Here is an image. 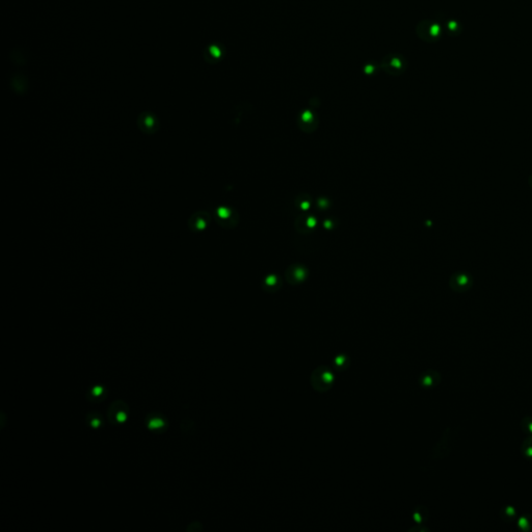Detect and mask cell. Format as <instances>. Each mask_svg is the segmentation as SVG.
I'll use <instances>...</instances> for the list:
<instances>
[{"label": "cell", "mask_w": 532, "mask_h": 532, "mask_svg": "<svg viewBox=\"0 0 532 532\" xmlns=\"http://www.w3.org/2000/svg\"><path fill=\"white\" fill-rule=\"evenodd\" d=\"M499 517L501 518L502 521L505 523H512L514 521H517L518 519V512L513 505H504L501 507L499 512Z\"/></svg>", "instance_id": "cell-9"}, {"label": "cell", "mask_w": 532, "mask_h": 532, "mask_svg": "<svg viewBox=\"0 0 532 532\" xmlns=\"http://www.w3.org/2000/svg\"><path fill=\"white\" fill-rule=\"evenodd\" d=\"M166 422L160 417H151L148 421V427L150 429H160L165 427Z\"/></svg>", "instance_id": "cell-16"}, {"label": "cell", "mask_w": 532, "mask_h": 532, "mask_svg": "<svg viewBox=\"0 0 532 532\" xmlns=\"http://www.w3.org/2000/svg\"><path fill=\"white\" fill-rule=\"evenodd\" d=\"M428 510L426 506H423V505H420V506H417L414 514H413V518H414V521L417 522L418 524L417 525H423V523L428 519Z\"/></svg>", "instance_id": "cell-13"}, {"label": "cell", "mask_w": 532, "mask_h": 532, "mask_svg": "<svg viewBox=\"0 0 532 532\" xmlns=\"http://www.w3.org/2000/svg\"><path fill=\"white\" fill-rule=\"evenodd\" d=\"M88 424L92 427H98L102 424V421H101V418L99 416H95V415H89L88 416Z\"/></svg>", "instance_id": "cell-18"}, {"label": "cell", "mask_w": 532, "mask_h": 532, "mask_svg": "<svg viewBox=\"0 0 532 532\" xmlns=\"http://www.w3.org/2000/svg\"><path fill=\"white\" fill-rule=\"evenodd\" d=\"M441 374L436 370L429 369L421 373L419 378V383L424 388H434L439 386L441 383Z\"/></svg>", "instance_id": "cell-7"}, {"label": "cell", "mask_w": 532, "mask_h": 532, "mask_svg": "<svg viewBox=\"0 0 532 532\" xmlns=\"http://www.w3.org/2000/svg\"><path fill=\"white\" fill-rule=\"evenodd\" d=\"M520 449H521L522 455L525 458L532 460V434L531 435H527L525 437L524 441L521 444V448Z\"/></svg>", "instance_id": "cell-12"}, {"label": "cell", "mask_w": 532, "mask_h": 532, "mask_svg": "<svg viewBox=\"0 0 532 532\" xmlns=\"http://www.w3.org/2000/svg\"><path fill=\"white\" fill-rule=\"evenodd\" d=\"M89 394H90V396H88V399L94 401V400L98 399V398H104L105 391H104V389L102 387L97 386V387H94L91 389V391H89Z\"/></svg>", "instance_id": "cell-17"}, {"label": "cell", "mask_w": 532, "mask_h": 532, "mask_svg": "<svg viewBox=\"0 0 532 532\" xmlns=\"http://www.w3.org/2000/svg\"><path fill=\"white\" fill-rule=\"evenodd\" d=\"M335 381L332 370L327 366H318L311 374V386L317 392L329 391Z\"/></svg>", "instance_id": "cell-2"}, {"label": "cell", "mask_w": 532, "mask_h": 532, "mask_svg": "<svg viewBox=\"0 0 532 532\" xmlns=\"http://www.w3.org/2000/svg\"><path fill=\"white\" fill-rule=\"evenodd\" d=\"M417 35L419 38L425 42H434L441 36V27L429 20H424L420 22L417 26Z\"/></svg>", "instance_id": "cell-4"}, {"label": "cell", "mask_w": 532, "mask_h": 532, "mask_svg": "<svg viewBox=\"0 0 532 532\" xmlns=\"http://www.w3.org/2000/svg\"><path fill=\"white\" fill-rule=\"evenodd\" d=\"M225 56V48L222 44L213 43L208 45L203 51L204 60L210 65H215L220 62Z\"/></svg>", "instance_id": "cell-5"}, {"label": "cell", "mask_w": 532, "mask_h": 532, "mask_svg": "<svg viewBox=\"0 0 532 532\" xmlns=\"http://www.w3.org/2000/svg\"><path fill=\"white\" fill-rule=\"evenodd\" d=\"M457 431L452 429L451 427H447L443 432L441 439L435 443L433 448L431 449V459H442L446 457L452 450Z\"/></svg>", "instance_id": "cell-1"}, {"label": "cell", "mask_w": 532, "mask_h": 532, "mask_svg": "<svg viewBox=\"0 0 532 532\" xmlns=\"http://www.w3.org/2000/svg\"><path fill=\"white\" fill-rule=\"evenodd\" d=\"M128 416V408L126 403L122 400L113 402L108 411V418L112 424L123 423L126 421Z\"/></svg>", "instance_id": "cell-6"}, {"label": "cell", "mask_w": 532, "mask_h": 532, "mask_svg": "<svg viewBox=\"0 0 532 532\" xmlns=\"http://www.w3.org/2000/svg\"><path fill=\"white\" fill-rule=\"evenodd\" d=\"M334 363H335V366L337 369L343 370L350 365V358H348V356H345V355H339L338 357L335 358Z\"/></svg>", "instance_id": "cell-15"}, {"label": "cell", "mask_w": 532, "mask_h": 532, "mask_svg": "<svg viewBox=\"0 0 532 532\" xmlns=\"http://www.w3.org/2000/svg\"><path fill=\"white\" fill-rule=\"evenodd\" d=\"M138 124L142 130L150 131L156 126V118L151 112H144L138 118Z\"/></svg>", "instance_id": "cell-8"}, {"label": "cell", "mask_w": 532, "mask_h": 532, "mask_svg": "<svg viewBox=\"0 0 532 532\" xmlns=\"http://www.w3.org/2000/svg\"><path fill=\"white\" fill-rule=\"evenodd\" d=\"M452 281H453V283L451 282L452 289H454L455 291H458V292L465 291L471 286L470 279H467L466 276L457 275V279H452Z\"/></svg>", "instance_id": "cell-10"}, {"label": "cell", "mask_w": 532, "mask_h": 532, "mask_svg": "<svg viewBox=\"0 0 532 532\" xmlns=\"http://www.w3.org/2000/svg\"><path fill=\"white\" fill-rule=\"evenodd\" d=\"M520 427L526 435L532 434V416H525L520 422Z\"/></svg>", "instance_id": "cell-14"}, {"label": "cell", "mask_w": 532, "mask_h": 532, "mask_svg": "<svg viewBox=\"0 0 532 532\" xmlns=\"http://www.w3.org/2000/svg\"><path fill=\"white\" fill-rule=\"evenodd\" d=\"M381 68L390 75H400L408 68V61L400 54L391 53L382 59Z\"/></svg>", "instance_id": "cell-3"}, {"label": "cell", "mask_w": 532, "mask_h": 532, "mask_svg": "<svg viewBox=\"0 0 532 532\" xmlns=\"http://www.w3.org/2000/svg\"><path fill=\"white\" fill-rule=\"evenodd\" d=\"M518 527L526 532H532V514H523L517 519Z\"/></svg>", "instance_id": "cell-11"}]
</instances>
